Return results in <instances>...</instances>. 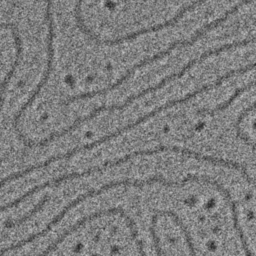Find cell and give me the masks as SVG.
<instances>
[{
    "label": "cell",
    "mask_w": 256,
    "mask_h": 256,
    "mask_svg": "<svg viewBox=\"0 0 256 256\" xmlns=\"http://www.w3.org/2000/svg\"><path fill=\"white\" fill-rule=\"evenodd\" d=\"M148 185H151V182H150V179H144V180H132V179H123V180H115V181H111V182H108L106 184H103L102 186L98 187V188H93V189H90L86 192H84L83 194H80L79 196H77L75 199H73L72 201H70L66 206L63 207L62 210H60V212H58L50 221L49 223L43 228L41 229L40 231L36 232V233H33L31 235H29L28 237L16 242V243H13L7 247H4L2 249H0V256H4L6 255L7 253L9 252H13L15 250H18L24 246H26L27 244H30L32 242H34L35 240L45 236L56 224H58L65 216L66 214L71 211L73 208H75L76 206H78L79 204H81L82 202H84L85 200H87L88 198H91V197H95V196H98L102 193H104L105 191H108L110 189H113V188H116V187H120V186H124V187H135V188H141V187H144V186H148Z\"/></svg>",
    "instance_id": "obj_1"
},
{
    "label": "cell",
    "mask_w": 256,
    "mask_h": 256,
    "mask_svg": "<svg viewBox=\"0 0 256 256\" xmlns=\"http://www.w3.org/2000/svg\"><path fill=\"white\" fill-rule=\"evenodd\" d=\"M105 216H119V217H121L122 219H124V222H125L127 228L130 231V236H131L132 240H135L136 238H138V229H137V226H136L134 220L126 213V211L124 209H122L120 207H112V208L92 212V213L78 219L73 225H71L66 230H64L51 244H49L47 246V248H45L37 256H48L49 254L54 252L58 248V246L60 244H62L69 236L76 233L79 229L84 227L87 223L95 221V220H97L99 218H102V217H105Z\"/></svg>",
    "instance_id": "obj_2"
},
{
    "label": "cell",
    "mask_w": 256,
    "mask_h": 256,
    "mask_svg": "<svg viewBox=\"0 0 256 256\" xmlns=\"http://www.w3.org/2000/svg\"><path fill=\"white\" fill-rule=\"evenodd\" d=\"M190 182H195V183H203V184H207V185H210V186H213L217 191H219L223 198L226 200V202L228 203L229 207H230V212H231V217H232V224H233V228L234 230L236 231V234L239 238V241L241 243V246H242V249L245 253V256H253L250 248H249V245H248V242H247V239H246V236L244 235L243 233V230L241 228V225H240V220H239V213H238V209H237V204L236 202L233 200L232 196H231V193L229 192V190L227 188H225L223 185H221L217 180L211 178V177H208V176H205V175H187L186 177H184L182 180H178V181H175V180H169L168 181V187H173V186H183L187 183H190Z\"/></svg>",
    "instance_id": "obj_3"
},
{
    "label": "cell",
    "mask_w": 256,
    "mask_h": 256,
    "mask_svg": "<svg viewBox=\"0 0 256 256\" xmlns=\"http://www.w3.org/2000/svg\"><path fill=\"white\" fill-rule=\"evenodd\" d=\"M255 42H256V34L251 36V37H249V38H245V39H242V40H235L233 42L226 43V44L221 45V46L216 47V48H210L209 50H206L205 52L200 54L198 57H196V58L190 60L189 62H187L186 64H184V69L189 71L190 69H192V67H194L197 64H200L201 62H203L204 60L208 59L209 57L219 55V54H221L223 52H227V51L232 50V49L245 47V46H248V45H250L252 43H255Z\"/></svg>",
    "instance_id": "obj_4"
},
{
    "label": "cell",
    "mask_w": 256,
    "mask_h": 256,
    "mask_svg": "<svg viewBox=\"0 0 256 256\" xmlns=\"http://www.w3.org/2000/svg\"><path fill=\"white\" fill-rule=\"evenodd\" d=\"M11 34H12V37H13V40H14L16 52H15V59H14L12 65H11V68L6 73V75L4 76V79L2 80V82L0 84V111L2 110V108L4 106V101H5V95H6L7 87L9 85L10 81L12 80L18 65L20 64L21 55H22V40H21L19 31H17V30L12 31Z\"/></svg>",
    "instance_id": "obj_5"
},
{
    "label": "cell",
    "mask_w": 256,
    "mask_h": 256,
    "mask_svg": "<svg viewBox=\"0 0 256 256\" xmlns=\"http://www.w3.org/2000/svg\"><path fill=\"white\" fill-rule=\"evenodd\" d=\"M254 87H256V78L253 79V80H251L250 82H248V83L245 84L244 86L237 88V89L233 92V94H232L226 101H224L223 103H221V104H219V105H217V106H215L214 108H211V109H208V108L200 109V110L198 111V114L213 116L214 114H216V113H218V112L224 111V110H226L227 108H229V107L232 105V103H233L238 97H240L243 93H245L246 91H248V90H250L251 88H254Z\"/></svg>",
    "instance_id": "obj_6"
},
{
    "label": "cell",
    "mask_w": 256,
    "mask_h": 256,
    "mask_svg": "<svg viewBox=\"0 0 256 256\" xmlns=\"http://www.w3.org/2000/svg\"><path fill=\"white\" fill-rule=\"evenodd\" d=\"M255 110H256V101H254L252 104L248 105L246 108H244V109L239 113V115H238V117H237V120H236V123H235V125H234L235 130H236V135H237V137L240 136V134H241V135L243 134V132H242V130H241V127H240L241 123H242L243 120L248 116L249 113H251V112H253V111H255Z\"/></svg>",
    "instance_id": "obj_7"
},
{
    "label": "cell",
    "mask_w": 256,
    "mask_h": 256,
    "mask_svg": "<svg viewBox=\"0 0 256 256\" xmlns=\"http://www.w3.org/2000/svg\"><path fill=\"white\" fill-rule=\"evenodd\" d=\"M248 146H250L251 148H254V149H256V142H253V141H251L250 143H249V145Z\"/></svg>",
    "instance_id": "obj_8"
}]
</instances>
